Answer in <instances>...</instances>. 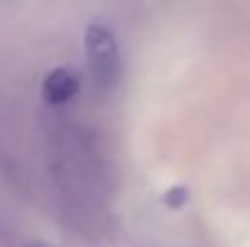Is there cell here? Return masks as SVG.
Wrapping results in <instances>:
<instances>
[{
  "label": "cell",
  "mask_w": 250,
  "mask_h": 247,
  "mask_svg": "<svg viewBox=\"0 0 250 247\" xmlns=\"http://www.w3.org/2000/svg\"><path fill=\"white\" fill-rule=\"evenodd\" d=\"M85 51L97 85L104 87L114 85L119 76V51H117L114 34L104 24H90L85 29Z\"/></svg>",
  "instance_id": "6da1fadb"
},
{
  "label": "cell",
  "mask_w": 250,
  "mask_h": 247,
  "mask_svg": "<svg viewBox=\"0 0 250 247\" xmlns=\"http://www.w3.org/2000/svg\"><path fill=\"white\" fill-rule=\"evenodd\" d=\"M78 90H81V80L68 68H54L42 85V95L49 104H63V102L73 99L78 95Z\"/></svg>",
  "instance_id": "7a4b0ae2"
},
{
  "label": "cell",
  "mask_w": 250,
  "mask_h": 247,
  "mask_svg": "<svg viewBox=\"0 0 250 247\" xmlns=\"http://www.w3.org/2000/svg\"><path fill=\"white\" fill-rule=\"evenodd\" d=\"M24 247H54L51 243H44V240H32V243H27Z\"/></svg>",
  "instance_id": "3957f363"
}]
</instances>
